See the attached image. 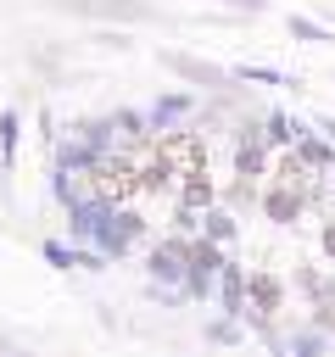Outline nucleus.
<instances>
[{
    "mask_svg": "<svg viewBox=\"0 0 335 357\" xmlns=\"http://www.w3.org/2000/svg\"><path fill=\"white\" fill-rule=\"evenodd\" d=\"M95 190H100L106 201H123V195H134V190H140V167H134V162H123V156H112V162H100V167H95Z\"/></svg>",
    "mask_w": 335,
    "mask_h": 357,
    "instance_id": "f257e3e1",
    "label": "nucleus"
}]
</instances>
